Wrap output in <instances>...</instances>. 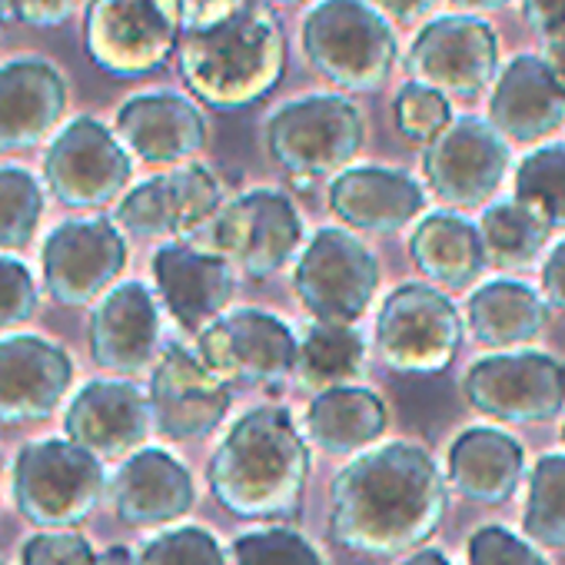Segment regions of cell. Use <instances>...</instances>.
I'll return each instance as SVG.
<instances>
[{"label": "cell", "mask_w": 565, "mask_h": 565, "mask_svg": "<svg viewBox=\"0 0 565 565\" xmlns=\"http://www.w3.org/2000/svg\"><path fill=\"white\" fill-rule=\"evenodd\" d=\"M294 290L317 323L353 327L380 290V263L350 230L327 226L303 246Z\"/></svg>", "instance_id": "9"}, {"label": "cell", "mask_w": 565, "mask_h": 565, "mask_svg": "<svg viewBox=\"0 0 565 565\" xmlns=\"http://www.w3.org/2000/svg\"><path fill=\"white\" fill-rule=\"evenodd\" d=\"M366 350L356 327L310 323L297 347V383L313 396L350 386L363 370Z\"/></svg>", "instance_id": "32"}, {"label": "cell", "mask_w": 565, "mask_h": 565, "mask_svg": "<svg viewBox=\"0 0 565 565\" xmlns=\"http://www.w3.org/2000/svg\"><path fill=\"white\" fill-rule=\"evenodd\" d=\"M469 565H548L535 542L509 532L505 525H482L469 539Z\"/></svg>", "instance_id": "40"}, {"label": "cell", "mask_w": 565, "mask_h": 565, "mask_svg": "<svg viewBox=\"0 0 565 565\" xmlns=\"http://www.w3.org/2000/svg\"><path fill=\"white\" fill-rule=\"evenodd\" d=\"M366 143V117L347 94H303L279 104L263 124V147L294 177L310 183L350 170Z\"/></svg>", "instance_id": "5"}, {"label": "cell", "mask_w": 565, "mask_h": 565, "mask_svg": "<svg viewBox=\"0 0 565 565\" xmlns=\"http://www.w3.org/2000/svg\"><path fill=\"white\" fill-rule=\"evenodd\" d=\"M542 61L548 64V71H552V74L562 81V87H565V28L542 41Z\"/></svg>", "instance_id": "48"}, {"label": "cell", "mask_w": 565, "mask_h": 565, "mask_svg": "<svg viewBox=\"0 0 565 565\" xmlns=\"http://www.w3.org/2000/svg\"><path fill=\"white\" fill-rule=\"evenodd\" d=\"M134 177V157L97 117H74L57 130L44 153L47 190L71 210L114 203Z\"/></svg>", "instance_id": "12"}, {"label": "cell", "mask_w": 565, "mask_h": 565, "mask_svg": "<svg viewBox=\"0 0 565 565\" xmlns=\"http://www.w3.org/2000/svg\"><path fill=\"white\" fill-rule=\"evenodd\" d=\"M489 124L515 143H535L565 124V87L542 54H515L489 94Z\"/></svg>", "instance_id": "25"}, {"label": "cell", "mask_w": 565, "mask_h": 565, "mask_svg": "<svg viewBox=\"0 0 565 565\" xmlns=\"http://www.w3.org/2000/svg\"><path fill=\"white\" fill-rule=\"evenodd\" d=\"M512 190L552 230H565V143H545L525 153L515 167Z\"/></svg>", "instance_id": "34"}, {"label": "cell", "mask_w": 565, "mask_h": 565, "mask_svg": "<svg viewBox=\"0 0 565 565\" xmlns=\"http://www.w3.org/2000/svg\"><path fill=\"white\" fill-rule=\"evenodd\" d=\"M330 210L363 233H396L426 210V190L393 167H350L330 183Z\"/></svg>", "instance_id": "27"}, {"label": "cell", "mask_w": 565, "mask_h": 565, "mask_svg": "<svg viewBox=\"0 0 565 565\" xmlns=\"http://www.w3.org/2000/svg\"><path fill=\"white\" fill-rule=\"evenodd\" d=\"M479 233H482L489 263L499 269H515V266H529L545 249L555 230L535 210H529L525 203L512 196V200L492 203L482 213Z\"/></svg>", "instance_id": "33"}, {"label": "cell", "mask_w": 565, "mask_h": 565, "mask_svg": "<svg viewBox=\"0 0 565 565\" xmlns=\"http://www.w3.org/2000/svg\"><path fill=\"white\" fill-rule=\"evenodd\" d=\"M509 140L482 117H452V124L423 150V177L436 200L456 210H476L492 200L509 173Z\"/></svg>", "instance_id": "14"}, {"label": "cell", "mask_w": 565, "mask_h": 565, "mask_svg": "<svg viewBox=\"0 0 565 565\" xmlns=\"http://www.w3.org/2000/svg\"><path fill=\"white\" fill-rule=\"evenodd\" d=\"M300 340L294 330L263 310H233L223 313L196 337V356L226 383V386H276L297 370Z\"/></svg>", "instance_id": "13"}, {"label": "cell", "mask_w": 565, "mask_h": 565, "mask_svg": "<svg viewBox=\"0 0 565 565\" xmlns=\"http://www.w3.org/2000/svg\"><path fill=\"white\" fill-rule=\"evenodd\" d=\"M525 469V452L522 443L502 429H466L452 446H449V482L456 486L459 495L482 502V505H499L512 499L519 479Z\"/></svg>", "instance_id": "28"}, {"label": "cell", "mask_w": 565, "mask_h": 565, "mask_svg": "<svg viewBox=\"0 0 565 565\" xmlns=\"http://www.w3.org/2000/svg\"><path fill=\"white\" fill-rule=\"evenodd\" d=\"M542 297L548 307L565 313V239L552 246L542 266Z\"/></svg>", "instance_id": "46"}, {"label": "cell", "mask_w": 565, "mask_h": 565, "mask_svg": "<svg viewBox=\"0 0 565 565\" xmlns=\"http://www.w3.org/2000/svg\"><path fill=\"white\" fill-rule=\"evenodd\" d=\"M153 279L170 317L186 333H203L233 300V266L186 243H167L153 253Z\"/></svg>", "instance_id": "23"}, {"label": "cell", "mask_w": 565, "mask_h": 565, "mask_svg": "<svg viewBox=\"0 0 565 565\" xmlns=\"http://www.w3.org/2000/svg\"><path fill=\"white\" fill-rule=\"evenodd\" d=\"M462 396L499 423H548L565 409V366L545 353H495L469 366Z\"/></svg>", "instance_id": "15"}, {"label": "cell", "mask_w": 565, "mask_h": 565, "mask_svg": "<svg viewBox=\"0 0 565 565\" xmlns=\"http://www.w3.org/2000/svg\"><path fill=\"white\" fill-rule=\"evenodd\" d=\"M177 67L196 104L220 114L246 110L287 74V38L269 8L249 4L220 28L183 34Z\"/></svg>", "instance_id": "3"}, {"label": "cell", "mask_w": 565, "mask_h": 565, "mask_svg": "<svg viewBox=\"0 0 565 565\" xmlns=\"http://www.w3.org/2000/svg\"><path fill=\"white\" fill-rule=\"evenodd\" d=\"M269 4H279V8H294V4H303V0H269Z\"/></svg>", "instance_id": "52"}, {"label": "cell", "mask_w": 565, "mask_h": 565, "mask_svg": "<svg viewBox=\"0 0 565 565\" xmlns=\"http://www.w3.org/2000/svg\"><path fill=\"white\" fill-rule=\"evenodd\" d=\"M548 303L525 282L492 279L469 297L466 323L486 347H519L545 330Z\"/></svg>", "instance_id": "31"}, {"label": "cell", "mask_w": 565, "mask_h": 565, "mask_svg": "<svg viewBox=\"0 0 565 565\" xmlns=\"http://www.w3.org/2000/svg\"><path fill=\"white\" fill-rule=\"evenodd\" d=\"M21 565H100V555L74 529H51L24 542Z\"/></svg>", "instance_id": "41"}, {"label": "cell", "mask_w": 565, "mask_h": 565, "mask_svg": "<svg viewBox=\"0 0 565 565\" xmlns=\"http://www.w3.org/2000/svg\"><path fill=\"white\" fill-rule=\"evenodd\" d=\"M393 120L406 140L426 147L452 124V107H449V97H443L439 90H433L419 81H409L396 90Z\"/></svg>", "instance_id": "37"}, {"label": "cell", "mask_w": 565, "mask_h": 565, "mask_svg": "<svg viewBox=\"0 0 565 565\" xmlns=\"http://www.w3.org/2000/svg\"><path fill=\"white\" fill-rule=\"evenodd\" d=\"M449 4H452L459 14H476V18H482V14H489V11L505 8L509 0H449Z\"/></svg>", "instance_id": "49"}, {"label": "cell", "mask_w": 565, "mask_h": 565, "mask_svg": "<svg viewBox=\"0 0 565 565\" xmlns=\"http://www.w3.org/2000/svg\"><path fill=\"white\" fill-rule=\"evenodd\" d=\"M413 81L439 90L443 97L472 100L499 77V34L476 14H439L426 21L406 54Z\"/></svg>", "instance_id": "11"}, {"label": "cell", "mask_w": 565, "mask_h": 565, "mask_svg": "<svg viewBox=\"0 0 565 565\" xmlns=\"http://www.w3.org/2000/svg\"><path fill=\"white\" fill-rule=\"evenodd\" d=\"M114 134L140 163L173 170L206 147L210 124L193 97L180 90H143L120 104Z\"/></svg>", "instance_id": "19"}, {"label": "cell", "mask_w": 565, "mask_h": 565, "mask_svg": "<svg viewBox=\"0 0 565 565\" xmlns=\"http://www.w3.org/2000/svg\"><path fill=\"white\" fill-rule=\"evenodd\" d=\"M173 8L180 14L183 34H193L233 21L249 8V0H173Z\"/></svg>", "instance_id": "43"}, {"label": "cell", "mask_w": 565, "mask_h": 565, "mask_svg": "<svg viewBox=\"0 0 565 565\" xmlns=\"http://www.w3.org/2000/svg\"><path fill=\"white\" fill-rule=\"evenodd\" d=\"M390 426L386 403L363 386H340L313 396L307 409V436L330 456H350L373 446Z\"/></svg>", "instance_id": "30"}, {"label": "cell", "mask_w": 565, "mask_h": 565, "mask_svg": "<svg viewBox=\"0 0 565 565\" xmlns=\"http://www.w3.org/2000/svg\"><path fill=\"white\" fill-rule=\"evenodd\" d=\"M137 565H230L216 535L200 525L170 529L143 545Z\"/></svg>", "instance_id": "39"}, {"label": "cell", "mask_w": 565, "mask_h": 565, "mask_svg": "<svg viewBox=\"0 0 565 565\" xmlns=\"http://www.w3.org/2000/svg\"><path fill=\"white\" fill-rule=\"evenodd\" d=\"M74 383L71 356L41 337L0 340V426L47 419Z\"/></svg>", "instance_id": "21"}, {"label": "cell", "mask_w": 565, "mask_h": 565, "mask_svg": "<svg viewBox=\"0 0 565 565\" xmlns=\"http://www.w3.org/2000/svg\"><path fill=\"white\" fill-rule=\"evenodd\" d=\"M153 429L167 439H206L230 413V386L190 350L170 347L150 376Z\"/></svg>", "instance_id": "18"}, {"label": "cell", "mask_w": 565, "mask_h": 565, "mask_svg": "<svg viewBox=\"0 0 565 565\" xmlns=\"http://www.w3.org/2000/svg\"><path fill=\"white\" fill-rule=\"evenodd\" d=\"M300 51L313 74L350 97L373 94L393 77L399 38L370 0H317L300 28Z\"/></svg>", "instance_id": "4"}, {"label": "cell", "mask_w": 565, "mask_h": 565, "mask_svg": "<svg viewBox=\"0 0 565 565\" xmlns=\"http://www.w3.org/2000/svg\"><path fill=\"white\" fill-rule=\"evenodd\" d=\"M562 439H565V426H562Z\"/></svg>", "instance_id": "53"}, {"label": "cell", "mask_w": 565, "mask_h": 565, "mask_svg": "<svg viewBox=\"0 0 565 565\" xmlns=\"http://www.w3.org/2000/svg\"><path fill=\"white\" fill-rule=\"evenodd\" d=\"M223 210V183L203 163H183L157 173L124 193L117 226L134 236H190Z\"/></svg>", "instance_id": "17"}, {"label": "cell", "mask_w": 565, "mask_h": 565, "mask_svg": "<svg viewBox=\"0 0 565 565\" xmlns=\"http://www.w3.org/2000/svg\"><path fill=\"white\" fill-rule=\"evenodd\" d=\"M127 239L110 216H71L44 243V282L61 307H87L107 297L127 266Z\"/></svg>", "instance_id": "16"}, {"label": "cell", "mask_w": 565, "mask_h": 565, "mask_svg": "<svg viewBox=\"0 0 565 565\" xmlns=\"http://www.w3.org/2000/svg\"><path fill=\"white\" fill-rule=\"evenodd\" d=\"M90 356L100 370L137 376L160 353V310L143 282H120L90 317Z\"/></svg>", "instance_id": "24"}, {"label": "cell", "mask_w": 565, "mask_h": 565, "mask_svg": "<svg viewBox=\"0 0 565 565\" xmlns=\"http://www.w3.org/2000/svg\"><path fill=\"white\" fill-rule=\"evenodd\" d=\"M409 256L429 282L446 290L469 287L489 266L479 226L456 213L423 216L409 236Z\"/></svg>", "instance_id": "29"}, {"label": "cell", "mask_w": 565, "mask_h": 565, "mask_svg": "<svg viewBox=\"0 0 565 565\" xmlns=\"http://www.w3.org/2000/svg\"><path fill=\"white\" fill-rule=\"evenodd\" d=\"M38 310V287L24 263L0 253V333L28 323Z\"/></svg>", "instance_id": "42"}, {"label": "cell", "mask_w": 565, "mask_h": 565, "mask_svg": "<svg viewBox=\"0 0 565 565\" xmlns=\"http://www.w3.org/2000/svg\"><path fill=\"white\" fill-rule=\"evenodd\" d=\"M100 565H137V558H134V552H130V548H124V545H110V548L100 555Z\"/></svg>", "instance_id": "51"}, {"label": "cell", "mask_w": 565, "mask_h": 565, "mask_svg": "<svg viewBox=\"0 0 565 565\" xmlns=\"http://www.w3.org/2000/svg\"><path fill=\"white\" fill-rule=\"evenodd\" d=\"M303 243L297 203L269 186H256L230 203L210 223V253L223 256L246 279H269Z\"/></svg>", "instance_id": "10"}, {"label": "cell", "mask_w": 565, "mask_h": 565, "mask_svg": "<svg viewBox=\"0 0 565 565\" xmlns=\"http://www.w3.org/2000/svg\"><path fill=\"white\" fill-rule=\"evenodd\" d=\"M180 41L173 0H87L84 51L107 77H147L177 54Z\"/></svg>", "instance_id": "7"}, {"label": "cell", "mask_w": 565, "mask_h": 565, "mask_svg": "<svg viewBox=\"0 0 565 565\" xmlns=\"http://www.w3.org/2000/svg\"><path fill=\"white\" fill-rule=\"evenodd\" d=\"M67 439L97 459H120L143 446L153 429L150 396L124 380L87 383L64 419Z\"/></svg>", "instance_id": "22"}, {"label": "cell", "mask_w": 565, "mask_h": 565, "mask_svg": "<svg viewBox=\"0 0 565 565\" xmlns=\"http://www.w3.org/2000/svg\"><path fill=\"white\" fill-rule=\"evenodd\" d=\"M522 18L545 41L565 28V0H522Z\"/></svg>", "instance_id": "45"}, {"label": "cell", "mask_w": 565, "mask_h": 565, "mask_svg": "<svg viewBox=\"0 0 565 565\" xmlns=\"http://www.w3.org/2000/svg\"><path fill=\"white\" fill-rule=\"evenodd\" d=\"M8 14L24 24V28H61L74 18V11L81 8V0H4Z\"/></svg>", "instance_id": "44"}, {"label": "cell", "mask_w": 565, "mask_h": 565, "mask_svg": "<svg viewBox=\"0 0 565 565\" xmlns=\"http://www.w3.org/2000/svg\"><path fill=\"white\" fill-rule=\"evenodd\" d=\"M107 476L94 452L71 439H44L21 449L14 462V502L41 532L74 529L90 519Z\"/></svg>", "instance_id": "6"}, {"label": "cell", "mask_w": 565, "mask_h": 565, "mask_svg": "<svg viewBox=\"0 0 565 565\" xmlns=\"http://www.w3.org/2000/svg\"><path fill=\"white\" fill-rule=\"evenodd\" d=\"M446 505L449 492L433 456L413 443H386L337 472L330 539L360 555H403L436 535Z\"/></svg>", "instance_id": "1"}, {"label": "cell", "mask_w": 565, "mask_h": 565, "mask_svg": "<svg viewBox=\"0 0 565 565\" xmlns=\"http://www.w3.org/2000/svg\"><path fill=\"white\" fill-rule=\"evenodd\" d=\"M206 482L236 519H294L310 482V446L287 409L259 406L223 436L206 466Z\"/></svg>", "instance_id": "2"}, {"label": "cell", "mask_w": 565, "mask_h": 565, "mask_svg": "<svg viewBox=\"0 0 565 565\" xmlns=\"http://www.w3.org/2000/svg\"><path fill=\"white\" fill-rule=\"evenodd\" d=\"M233 565H323V558L297 529L269 525L233 542Z\"/></svg>", "instance_id": "38"}, {"label": "cell", "mask_w": 565, "mask_h": 565, "mask_svg": "<svg viewBox=\"0 0 565 565\" xmlns=\"http://www.w3.org/2000/svg\"><path fill=\"white\" fill-rule=\"evenodd\" d=\"M462 347V317L429 282H403L376 317V350L396 373H443Z\"/></svg>", "instance_id": "8"}, {"label": "cell", "mask_w": 565, "mask_h": 565, "mask_svg": "<svg viewBox=\"0 0 565 565\" xmlns=\"http://www.w3.org/2000/svg\"><path fill=\"white\" fill-rule=\"evenodd\" d=\"M373 8H380L393 24H419L423 18L433 14L439 0H370Z\"/></svg>", "instance_id": "47"}, {"label": "cell", "mask_w": 565, "mask_h": 565, "mask_svg": "<svg viewBox=\"0 0 565 565\" xmlns=\"http://www.w3.org/2000/svg\"><path fill=\"white\" fill-rule=\"evenodd\" d=\"M399 565H452L439 548H416L409 558H403Z\"/></svg>", "instance_id": "50"}, {"label": "cell", "mask_w": 565, "mask_h": 565, "mask_svg": "<svg viewBox=\"0 0 565 565\" xmlns=\"http://www.w3.org/2000/svg\"><path fill=\"white\" fill-rule=\"evenodd\" d=\"M110 499L124 525L150 529L183 519L196 502V489L190 469L170 452L140 449L117 469Z\"/></svg>", "instance_id": "26"}, {"label": "cell", "mask_w": 565, "mask_h": 565, "mask_svg": "<svg viewBox=\"0 0 565 565\" xmlns=\"http://www.w3.org/2000/svg\"><path fill=\"white\" fill-rule=\"evenodd\" d=\"M522 529L535 545H565V456L548 452L535 462L522 512Z\"/></svg>", "instance_id": "35"}, {"label": "cell", "mask_w": 565, "mask_h": 565, "mask_svg": "<svg viewBox=\"0 0 565 565\" xmlns=\"http://www.w3.org/2000/svg\"><path fill=\"white\" fill-rule=\"evenodd\" d=\"M44 216V186L24 167H0V249H24Z\"/></svg>", "instance_id": "36"}, {"label": "cell", "mask_w": 565, "mask_h": 565, "mask_svg": "<svg viewBox=\"0 0 565 565\" xmlns=\"http://www.w3.org/2000/svg\"><path fill=\"white\" fill-rule=\"evenodd\" d=\"M67 77L41 54H21L0 64V153L44 143L67 110Z\"/></svg>", "instance_id": "20"}]
</instances>
